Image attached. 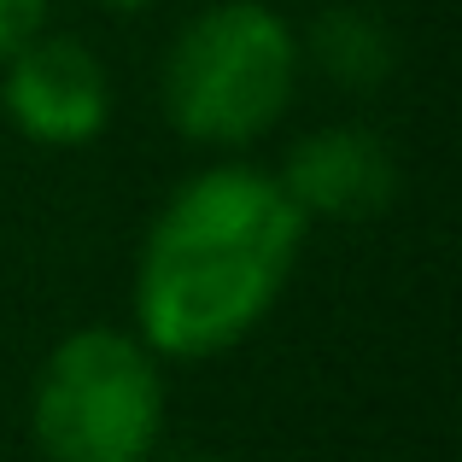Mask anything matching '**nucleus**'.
Wrapping results in <instances>:
<instances>
[{"label": "nucleus", "mask_w": 462, "mask_h": 462, "mask_svg": "<svg viewBox=\"0 0 462 462\" xmlns=\"http://www.w3.org/2000/svg\"><path fill=\"white\" fill-rule=\"evenodd\" d=\"M0 100L35 147H88L112 117V77L77 35H30L6 53Z\"/></svg>", "instance_id": "4"}, {"label": "nucleus", "mask_w": 462, "mask_h": 462, "mask_svg": "<svg viewBox=\"0 0 462 462\" xmlns=\"http://www.w3.org/2000/svg\"><path fill=\"white\" fill-rule=\"evenodd\" d=\"M188 462H223V457H188Z\"/></svg>", "instance_id": "9"}, {"label": "nucleus", "mask_w": 462, "mask_h": 462, "mask_svg": "<svg viewBox=\"0 0 462 462\" xmlns=\"http://www.w3.org/2000/svg\"><path fill=\"white\" fill-rule=\"evenodd\" d=\"M310 59L339 88L369 94L393 77L398 47H393V30H386L381 18H369V12H357V6H334L310 23Z\"/></svg>", "instance_id": "6"}, {"label": "nucleus", "mask_w": 462, "mask_h": 462, "mask_svg": "<svg viewBox=\"0 0 462 462\" xmlns=\"http://www.w3.org/2000/svg\"><path fill=\"white\" fill-rule=\"evenodd\" d=\"M47 23V0H0V59L18 53L30 35H42Z\"/></svg>", "instance_id": "7"}, {"label": "nucleus", "mask_w": 462, "mask_h": 462, "mask_svg": "<svg viewBox=\"0 0 462 462\" xmlns=\"http://www.w3.org/2000/svg\"><path fill=\"white\" fill-rule=\"evenodd\" d=\"M282 188L305 217L328 223H363L381 217L398 193V164L369 129H316L282 164Z\"/></svg>", "instance_id": "5"}, {"label": "nucleus", "mask_w": 462, "mask_h": 462, "mask_svg": "<svg viewBox=\"0 0 462 462\" xmlns=\"http://www.w3.org/2000/svg\"><path fill=\"white\" fill-rule=\"evenodd\" d=\"M94 6H106V12H147L152 0H94Z\"/></svg>", "instance_id": "8"}, {"label": "nucleus", "mask_w": 462, "mask_h": 462, "mask_svg": "<svg viewBox=\"0 0 462 462\" xmlns=\"http://www.w3.org/2000/svg\"><path fill=\"white\" fill-rule=\"evenodd\" d=\"M305 235L310 217L287 199L275 170H199L147 228L135 270V339L152 357L181 363L240 346L282 299Z\"/></svg>", "instance_id": "1"}, {"label": "nucleus", "mask_w": 462, "mask_h": 462, "mask_svg": "<svg viewBox=\"0 0 462 462\" xmlns=\"http://www.w3.org/2000/svg\"><path fill=\"white\" fill-rule=\"evenodd\" d=\"M299 88V35L263 0L193 12L164 53V117L199 147H252L282 124Z\"/></svg>", "instance_id": "2"}, {"label": "nucleus", "mask_w": 462, "mask_h": 462, "mask_svg": "<svg viewBox=\"0 0 462 462\" xmlns=\"http://www.w3.org/2000/svg\"><path fill=\"white\" fill-rule=\"evenodd\" d=\"M47 462H147L164 433L158 357L124 328H77L47 351L30 398Z\"/></svg>", "instance_id": "3"}]
</instances>
